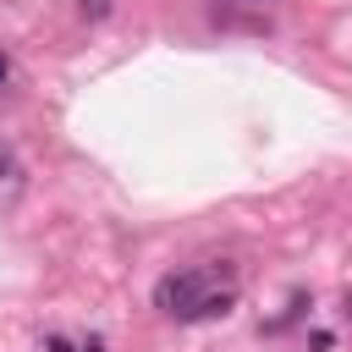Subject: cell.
Listing matches in <instances>:
<instances>
[{"label": "cell", "mask_w": 352, "mask_h": 352, "mask_svg": "<svg viewBox=\"0 0 352 352\" xmlns=\"http://www.w3.org/2000/svg\"><path fill=\"white\" fill-rule=\"evenodd\" d=\"M346 302H352V297H346Z\"/></svg>", "instance_id": "obj_5"}, {"label": "cell", "mask_w": 352, "mask_h": 352, "mask_svg": "<svg viewBox=\"0 0 352 352\" xmlns=\"http://www.w3.org/2000/svg\"><path fill=\"white\" fill-rule=\"evenodd\" d=\"M0 187H6V192L16 187V160H11V148H6V143H0Z\"/></svg>", "instance_id": "obj_2"}, {"label": "cell", "mask_w": 352, "mask_h": 352, "mask_svg": "<svg viewBox=\"0 0 352 352\" xmlns=\"http://www.w3.org/2000/svg\"><path fill=\"white\" fill-rule=\"evenodd\" d=\"M50 352H72V346H66V341H50Z\"/></svg>", "instance_id": "obj_4"}, {"label": "cell", "mask_w": 352, "mask_h": 352, "mask_svg": "<svg viewBox=\"0 0 352 352\" xmlns=\"http://www.w3.org/2000/svg\"><path fill=\"white\" fill-rule=\"evenodd\" d=\"M154 302L170 314V319H214L236 302V275L226 264H192V270H176L154 286Z\"/></svg>", "instance_id": "obj_1"}, {"label": "cell", "mask_w": 352, "mask_h": 352, "mask_svg": "<svg viewBox=\"0 0 352 352\" xmlns=\"http://www.w3.org/2000/svg\"><path fill=\"white\" fill-rule=\"evenodd\" d=\"M6 77H11V60H6V50H0V82H6Z\"/></svg>", "instance_id": "obj_3"}]
</instances>
